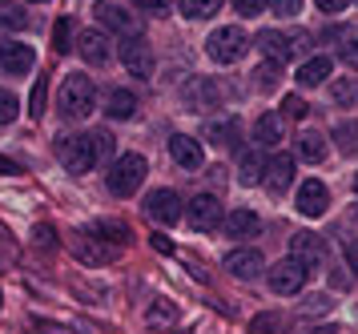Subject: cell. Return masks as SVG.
<instances>
[{"label": "cell", "mask_w": 358, "mask_h": 334, "mask_svg": "<svg viewBox=\"0 0 358 334\" xmlns=\"http://www.w3.org/2000/svg\"><path fill=\"white\" fill-rule=\"evenodd\" d=\"M245 48H250V36H245L238 25H226V29H213L210 41H206V53H210L217 64H234L245 57Z\"/></svg>", "instance_id": "277c9868"}, {"label": "cell", "mask_w": 358, "mask_h": 334, "mask_svg": "<svg viewBox=\"0 0 358 334\" xmlns=\"http://www.w3.org/2000/svg\"><path fill=\"white\" fill-rule=\"evenodd\" d=\"M57 105H61V117L81 121V117H89L93 105H97V85L85 77V73H73V77H65V85H61Z\"/></svg>", "instance_id": "6da1fadb"}, {"label": "cell", "mask_w": 358, "mask_h": 334, "mask_svg": "<svg viewBox=\"0 0 358 334\" xmlns=\"http://www.w3.org/2000/svg\"><path fill=\"white\" fill-rule=\"evenodd\" d=\"M185 101H189L197 113H210V109L222 105V89H217L213 81H206V77H194L189 81V89H185Z\"/></svg>", "instance_id": "5bb4252c"}, {"label": "cell", "mask_w": 358, "mask_h": 334, "mask_svg": "<svg viewBox=\"0 0 358 334\" xmlns=\"http://www.w3.org/2000/svg\"><path fill=\"white\" fill-rule=\"evenodd\" d=\"M266 165H270V161L262 158L258 149L242 153V161H238V177H242V186H258V181H266Z\"/></svg>", "instance_id": "cb8c5ba5"}, {"label": "cell", "mask_w": 358, "mask_h": 334, "mask_svg": "<svg viewBox=\"0 0 358 334\" xmlns=\"http://www.w3.org/2000/svg\"><path fill=\"white\" fill-rule=\"evenodd\" d=\"M226 270L234 278H258L266 270V262H262V250H229L226 254Z\"/></svg>", "instance_id": "2e32d148"}, {"label": "cell", "mask_w": 358, "mask_h": 334, "mask_svg": "<svg viewBox=\"0 0 358 334\" xmlns=\"http://www.w3.org/2000/svg\"><path fill=\"white\" fill-rule=\"evenodd\" d=\"M278 73H282V64H278V61L258 64V69H254V81H258V89H274V85H278Z\"/></svg>", "instance_id": "e575fe53"}, {"label": "cell", "mask_w": 358, "mask_h": 334, "mask_svg": "<svg viewBox=\"0 0 358 334\" xmlns=\"http://www.w3.org/2000/svg\"><path fill=\"white\" fill-rule=\"evenodd\" d=\"M93 13H97V20L105 25V29L121 32L125 41H129V36H141V16L125 13L121 4H113V0H97V4H93Z\"/></svg>", "instance_id": "5b68a950"}, {"label": "cell", "mask_w": 358, "mask_h": 334, "mask_svg": "<svg viewBox=\"0 0 358 334\" xmlns=\"http://www.w3.org/2000/svg\"><path fill=\"white\" fill-rule=\"evenodd\" d=\"M222 8V0H181V16H189V20H206Z\"/></svg>", "instance_id": "f546056e"}, {"label": "cell", "mask_w": 358, "mask_h": 334, "mask_svg": "<svg viewBox=\"0 0 358 334\" xmlns=\"http://www.w3.org/2000/svg\"><path fill=\"white\" fill-rule=\"evenodd\" d=\"M294 174H298L294 158H290V153H278V158L266 165V190H270V193H286V190H290V181H294Z\"/></svg>", "instance_id": "9a60e30c"}, {"label": "cell", "mask_w": 358, "mask_h": 334, "mask_svg": "<svg viewBox=\"0 0 358 334\" xmlns=\"http://www.w3.org/2000/svg\"><path fill=\"white\" fill-rule=\"evenodd\" d=\"M334 141H338L342 153H358V125L355 121H342V125L334 129Z\"/></svg>", "instance_id": "1f68e13d"}, {"label": "cell", "mask_w": 358, "mask_h": 334, "mask_svg": "<svg viewBox=\"0 0 358 334\" xmlns=\"http://www.w3.org/2000/svg\"><path fill=\"white\" fill-rule=\"evenodd\" d=\"M169 158L178 161L181 169H201V161H206V153H201V145H197L194 137H185V133H178V137H169Z\"/></svg>", "instance_id": "e0dca14e"}, {"label": "cell", "mask_w": 358, "mask_h": 334, "mask_svg": "<svg viewBox=\"0 0 358 334\" xmlns=\"http://www.w3.org/2000/svg\"><path fill=\"white\" fill-rule=\"evenodd\" d=\"M145 214L157 225H173V222H181V214H185V209H181V197L173 190H153L145 197Z\"/></svg>", "instance_id": "30bf717a"}, {"label": "cell", "mask_w": 358, "mask_h": 334, "mask_svg": "<svg viewBox=\"0 0 358 334\" xmlns=\"http://www.w3.org/2000/svg\"><path fill=\"white\" fill-rule=\"evenodd\" d=\"M45 93H49V81L36 77L33 93H29V117H45Z\"/></svg>", "instance_id": "836d02e7"}, {"label": "cell", "mask_w": 358, "mask_h": 334, "mask_svg": "<svg viewBox=\"0 0 358 334\" xmlns=\"http://www.w3.org/2000/svg\"><path fill=\"white\" fill-rule=\"evenodd\" d=\"M133 4H137V8H145V13H162L169 0H133Z\"/></svg>", "instance_id": "ee69618b"}, {"label": "cell", "mask_w": 358, "mask_h": 334, "mask_svg": "<svg viewBox=\"0 0 358 334\" xmlns=\"http://www.w3.org/2000/svg\"><path fill=\"white\" fill-rule=\"evenodd\" d=\"M89 234H93V238H105L109 246H125V238H129V225H125V222H97Z\"/></svg>", "instance_id": "484cf974"}, {"label": "cell", "mask_w": 358, "mask_h": 334, "mask_svg": "<svg viewBox=\"0 0 358 334\" xmlns=\"http://www.w3.org/2000/svg\"><path fill=\"white\" fill-rule=\"evenodd\" d=\"M330 97H334L338 105H355V97H358V85H355V77H338L334 85H330Z\"/></svg>", "instance_id": "d6a6232c"}, {"label": "cell", "mask_w": 358, "mask_h": 334, "mask_svg": "<svg viewBox=\"0 0 358 334\" xmlns=\"http://www.w3.org/2000/svg\"><path fill=\"white\" fill-rule=\"evenodd\" d=\"M33 4H41V0H33Z\"/></svg>", "instance_id": "816d5d0a"}, {"label": "cell", "mask_w": 358, "mask_h": 334, "mask_svg": "<svg viewBox=\"0 0 358 334\" xmlns=\"http://www.w3.org/2000/svg\"><path fill=\"white\" fill-rule=\"evenodd\" d=\"M93 141H97V158H101V161L113 158V137H109L105 129H97V133H93Z\"/></svg>", "instance_id": "ab89813d"}, {"label": "cell", "mask_w": 358, "mask_h": 334, "mask_svg": "<svg viewBox=\"0 0 358 334\" xmlns=\"http://www.w3.org/2000/svg\"><path fill=\"white\" fill-rule=\"evenodd\" d=\"M41 330L45 334H69V330H61V326H49V322H41Z\"/></svg>", "instance_id": "681fc988"}, {"label": "cell", "mask_w": 358, "mask_h": 334, "mask_svg": "<svg viewBox=\"0 0 358 334\" xmlns=\"http://www.w3.org/2000/svg\"><path fill=\"white\" fill-rule=\"evenodd\" d=\"M206 137H210L217 149H234V145L242 141V121H238V117H217V121H210Z\"/></svg>", "instance_id": "ac0fdd59"}, {"label": "cell", "mask_w": 358, "mask_h": 334, "mask_svg": "<svg viewBox=\"0 0 358 334\" xmlns=\"http://www.w3.org/2000/svg\"><path fill=\"white\" fill-rule=\"evenodd\" d=\"M153 250H162V254H173V246H169V238H162V234H153Z\"/></svg>", "instance_id": "c3c4849f"}, {"label": "cell", "mask_w": 358, "mask_h": 334, "mask_svg": "<svg viewBox=\"0 0 358 334\" xmlns=\"http://www.w3.org/2000/svg\"><path fill=\"white\" fill-rule=\"evenodd\" d=\"M298 153H302V161H318L326 158V141H322V133H306L302 141H298Z\"/></svg>", "instance_id": "f1b7e54d"}, {"label": "cell", "mask_w": 358, "mask_h": 334, "mask_svg": "<svg viewBox=\"0 0 358 334\" xmlns=\"http://www.w3.org/2000/svg\"><path fill=\"white\" fill-rule=\"evenodd\" d=\"M355 197H358V174H355Z\"/></svg>", "instance_id": "f907efd6"}, {"label": "cell", "mask_w": 358, "mask_h": 334, "mask_svg": "<svg viewBox=\"0 0 358 334\" xmlns=\"http://www.w3.org/2000/svg\"><path fill=\"white\" fill-rule=\"evenodd\" d=\"M234 8L242 16H258L262 8H266V0H234Z\"/></svg>", "instance_id": "60d3db41"}, {"label": "cell", "mask_w": 358, "mask_h": 334, "mask_svg": "<svg viewBox=\"0 0 358 334\" xmlns=\"http://www.w3.org/2000/svg\"><path fill=\"white\" fill-rule=\"evenodd\" d=\"M342 61H346V64H358V32L346 41V45H342Z\"/></svg>", "instance_id": "b9f144b4"}, {"label": "cell", "mask_w": 358, "mask_h": 334, "mask_svg": "<svg viewBox=\"0 0 358 334\" xmlns=\"http://www.w3.org/2000/svg\"><path fill=\"white\" fill-rule=\"evenodd\" d=\"M52 48H57V53H69V48H73V20H57V29H52Z\"/></svg>", "instance_id": "d590c367"}, {"label": "cell", "mask_w": 358, "mask_h": 334, "mask_svg": "<svg viewBox=\"0 0 358 334\" xmlns=\"http://www.w3.org/2000/svg\"><path fill=\"white\" fill-rule=\"evenodd\" d=\"M145 158L141 153H125V158H117L113 165H109V193H117V197H129V193L141 190V181H145Z\"/></svg>", "instance_id": "3957f363"}, {"label": "cell", "mask_w": 358, "mask_h": 334, "mask_svg": "<svg viewBox=\"0 0 358 334\" xmlns=\"http://www.w3.org/2000/svg\"><path fill=\"white\" fill-rule=\"evenodd\" d=\"M326 206H330V190H326L318 177H310L298 186V214L302 218H322Z\"/></svg>", "instance_id": "7c38bea8"}, {"label": "cell", "mask_w": 358, "mask_h": 334, "mask_svg": "<svg viewBox=\"0 0 358 334\" xmlns=\"http://www.w3.org/2000/svg\"><path fill=\"white\" fill-rule=\"evenodd\" d=\"M105 113H109L113 121H129L133 113H137V97H133L129 89H113L109 101H105Z\"/></svg>", "instance_id": "d4e9b609"}, {"label": "cell", "mask_w": 358, "mask_h": 334, "mask_svg": "<svg viewBox=\"0 0 358 334\" xmlns=\"http://www.w3.org/2000/svg\"><path fill=\"white\" fill-rule=\"evenodd\" d=\"M330 69H334L330 57H310V61H302V69H298V85L314 89V85H322V81L330 77Z\"/></svg>", "instance_id": "603a6c76"}, {"label": "cell", "mask_w": 358, "mask_h": 334, "mask_svg": "<svg viewBox=\"0 0 358 334\" xmlns=\"http://www.w3.org/2000/svg\"><path fill=\"white\" fill-rule=\"evenodd\" d=\"M282 121H286V117H282V113H262L258 117V125H254V137H258V149H274L278 141H282Z\"/></svg>", "instance_id": "ffe728a7"}, {"label": "cell", "mask_w": 358, "mask_h": 334, "mask_svg": "<svg viewBox=\"0 0 358 334\" xmlns=\"http://www.w3.org/2000/svg\"><path fill=\"white\" fill-rule=\"evenodd\" d=\"M290 258L298 262V266H306V270H318L322 266V258H326V246H322V238L318 234H294L290 238Z\"/></svg>", "instance_id": "8fae6325"}, {"label": "cell", "mask_w": 358, "mask_h": 334, "mask_svg": "<svg viewBox=\"0 0 358 334\" xmlns=\"http://www.w3.org/2000/svg\"><path fill=\"white\" fill-rule=\"evenodd\" d=\"M266 4H270L274 16H294L298 8H302V0H266Z\"/></svg>", "instance_id": "f35d334b"}, {"label": "cell", "mask_w": 358, "mask_h": 334, "mask_svg": "<svg viewBox=\"0 0 358 334\" xmlns=\"http://www.w3.org/2000/svg\"><path fill=\"white\" fill-rule=\"evenodd\" d=\"M185 222L194 225V230H201V234H206V230H217V225L226 222V218H222V202H217L213 193H197L194 202L185 206Z\"/></svg>", "instance_id": "8992f818"}, {"label": "cell", "mask_w": 358, "mask_h": 334, "mask_svg": "<svg viewBox=\"0 0 358 334\" xmlns=\"http://www.w3.org/2000/svg\"><path fill=\"white\" fill-rule=\"evenodd\" d=\"M222 225H226L229 238H254V234H258V214H250V209H229Z\"/></svg>", "instance_id": "7402d4cb"}, {"label": "cell", "mask_w": 358, "mask_h": 334, "mask_svg": "<svg viewBox=\"0 0 358 334\" xmlns=\"http://www.w3.org/2000/svg\"><path fill=\"white\" fill-rule=\"evenodd\" d=\"M73 250H77L81 262H113L117 258V246H101V242H93V234H77Z\"/></svg>", "instance_id": "44dd1931"}, {"label": "cell", "mask_w": 358, "mask_h": 334, "mask_svg": "<svg viewBox=\"0 0 358 334\" xmlns=\"http://www.w3.org/2000/svg\"><path fill=\"white\" fill-rule=\"evenodd\" d=\"M346 262H350V266H355V274H358V238L346 242Z\"/></svg>", "instance_id": "bcb514c9"}, {"label": "cell", "mask_w": 358, "mask_h": 334, "mask_svg": "<svg viewBox=\"0 0 358 334\" xmlns=\"http://www.w3.org/2000/svg\"><path fill=\"white\" fill-rule=\"evenodd\" d=\"M306 278H310L306 266H298L294 258H286V262H278L274 270H270V290L290 298V294H298V290L306 286Z\"/></svg>", "instance_id": "9c48e42d"}, {"label": "cell", "mask_w": 358, "mask_h": 334, "mask_svg": "<svg viewBox=\"0 0 358 334\" xmlns=\"http://www.w3.org/2000/svg\"><path fill=\"white\" fill-rule=\"evenodd\" d=\"M258 48L266 53V57H270V61L282 64V61H290L294 41H290V36H282L278 29H262V32H258Z\"/></svg>", "instance_id": "d6986e66"}, {"label": "cell", "mask_w": 358, "mask_h": 334, "mask_svg": "<svg viewBox=\"0 0 358 334\" xmlns=\"http://www.w3.org/2000/svg\"><path fill=\"white\" fill-rule=\"evenodd\" d=\"M29 25V16H24V8H17V4H8V0H0V32H20Z\"/></svg>", "instance_id": "4316f807"}, {"label": "cell", "mask_w": 358, "mask_h": 334, "mask_svg": "<svg viewBox=\"0 0 358 334\" xmlns=\"http://www.w3.org/2000/svg\"><path fill=\"white\" fill-rule=\"evenodd\" d=\"M36 246H52V230L49 225H36Z\"/></svg>", "instance_id": "7dc6e473"}, {"label": "cell", "mask_w": 358, "mask_h": 334, "mask_svg": "<svg viewBox=\"0 0 358 334\" xmlns=\"http://www.w3.org/2000/svg\"><path fill=\"white\" fill-rule=\"evenodd\" d=\"M314 4H318L322 13H342V8H346L350 0H314Z\"/></svg>", "instance_id": "7bdbcfd3"}, {"label": "cell", "mask_w": 358, "mask_h": 334, "mask_svg": "<svg viewBox=\"0 0 358 334\" xmlns=\"http://www.w3.org/2000/svg\"><path fill=\"white\" fill-rule=\"evenodd\" d=\"M145 322L153 326V330H165V326H173V322H178V310H173L169 302H153V306H149V314H145Z\"/></svg>", "instance_id": "83f0119b"}, {"label": "cell", "mask_w": 358, "mask_h": 334, "mask_svg": "<svg viewBox=\"0 0 358 334\" xmlns=\"http://www.w3.org/2000/svg\"><path fill=\"white\" fill-rule=\"evenodd\" d=\"M250 334H286V319L282 314H258L250 322Z\"/></svg>", "instance_id": "4dcf8cb0"}, {"label": "cell", "mask_w": 358, "mask_h": 334, "mask_svg": "<svg viewBox=\"0 0 358 334\" xmlns=\"http://www.w3.org/2000/svg\"><path fill=\"white\" fill-rule=\"evenodd\" d=\"M282 117L302 121V117H306V101H302V97H286V101H282Z\"/></svg>", "instance_id": "74e56055"}, {"label": "cell", "mask_w": 358, "mask_h": 334, "mask_svg": "<svg viewBox=\"0 0 358 334\" xmlns=\"http://www.w3.org/2000/svg\"><path fill=\"white\" fill-rule=\"evenodd\" d=\"M57 158H61V165H65L69 174H89V169L101 161L93 133H73V137H61V145H57Z\"/></svg>", "instance_id": "7a4b0ae2"}, {"label": "cell", "mask_w": 358, "mask_h": 334, "mask_svg": "<svg viewBox=\"0 0 358 334\" xmlns=\"http://www.w3.org/2000/svg\"><path fill=\"white\" fill-rule=\"evenodd\" d=\"M77 53L85 57V64H109L113 41H109L105 32H97V29H85L81 36H77Z\"/></svg>", "instance_id": "4fadbf2b"}, {"label": "cell", "mask_w": 358, "mask_h": 334, "mask_svg": "<svg viewBox=\"0 0 358 334\" xmlns=\"http://www.w3.org/2000/svg\"><path fill=\"white\" fill-rule=\"evenodd\" d=\"M36 64L33 45H20V41H0V73L4 77H24Z\"/></svg>", "instance_id": "52a82bcc"}, {"label": "cell", "mask_w": 358, "mask_h": 334, "mask_svg": "<svg viewBox=\"0 0 358 334\" xmlns=\"http://www.w3.org/2000/svg\"><path fill=\"white\" fill-rule=\"evenodd\" d=\"M17 113H20V101L8 89H0V125H8V121H17Z\"/></svg>", "instance_id": "8d00e7d4"}, {"label": "cell", "mask_w": 358, "mask_h": 334, "mask_svg": "<svg viewBox=\"0 0 358 334\" xmlns=\"http://www.w3.org/2000/svg\"><path fill=\"white\" fill-rule=\"evenodd\" d=\"M13 174H20V165L13 158H0V177H13Z\"/></svg>", "instance_id": "f6af8a7d"}, {"label": "cell", "mask_w": 358, "mask_h": 334, "mask_svg": "<svg viewBox=\"0 0 358 334\" xmlns=\"http://www.w3.org/2000/svg\"><path fill=\"white\" fill-rule=\"evenodd\" d=\"M121 64L129 69V77H141V81H149L153 77V48L141 41V36H129L125 45H121Z\"/></svg>", "instance_id": "ba28073f"}]
</instances>
